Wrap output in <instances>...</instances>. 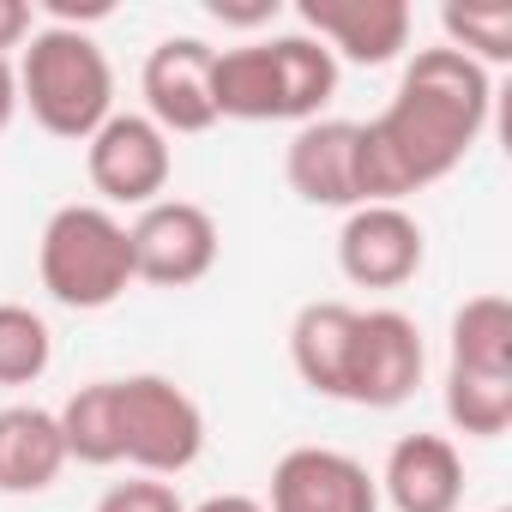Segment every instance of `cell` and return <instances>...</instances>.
<instances>
[{
	"label": "cell",
	"mask_w": 512,
	"mask_h": 512,
	"mask_svg": "<svg viewBox=\"0 0 512 512\" xmlns=\"http://www.w3.org/2000/svg\"><path fill=\"white\" fill-rule=\"evenodd\" d=\"M67 470V440L55 410L13 404L0 410V494H43Z\"/></svg>",
	"instance_id": "obj_15"
},
{
	"label": "cell",
	"mask_w": 512,
	"mask_h": 512,
	"mask_svg": "<svg viewBox=\"0 0 512 512\" xmlns=\"http://www.w3.org/2000/svg\"><path fill=\"white\" fill-rule=\"evenodd\" d=\"M440 25H446V49H458L482 73L512 61V7H446Z\"/></svg>",
	"instance_id": "obj_20"
},
{
	"label": "cell",
	"mask_w": 512,
	"mask_h": 512,
	"mask_svg": "<svg viewBox=\"0 0 512 512\" xmlns=\"http://www.w3.org/2000/svg\"><path fill=\"white\" fill-rule=\"evenodd\" d=\"M284 175L308 205L356 211L362 205V193H356V121H308L290 139Z\"/></svg>",
	"instance_id": "obj_14"
},
{
	"label": "cell",
	"mask_w": 512,
	"mask_h": 512,
	"mask_svg": "<svg viewBox=\"0 0 512 512\" xmlns=\"http://www.w3.org/2000/svg\"><path fill=\"white\" fill-rule=\"evenodd\" d=\"M338 91V61L314 37H266L247 49H217L211 103L217 121H314Z\"/></svg>",
	"instance_id": "obj_3"
},
{
	"label": "cell",
	"mask_w": 512,
	"mask_h": 512,
	"mask_svg": "<svg viewBox=\"0 0 512 512\" xmlns=\"http://www.w3.org/2000/svg\"><path fill=\"white\" fill-rule=\"evenodd\" d=\"M211 61L217 49L199 43V37H169L151 49L145 61V109H151V127L169 139V133H211L217 127V103H211Z\"/></svg>",
	"instance_id": "obj_10"
},
{
	"label": "cell",
	"mask_w": 512,
	"mask_h": 512,
	"mask_svg": "<svg viewBox=\"0 0 512 512\" xmlns=\"http://www.w3.org/2000/svg\"><path fill=\"white\" fill-rule=\"evenodd\" d=\"M452 368L512 374V302L506 296H470L452 314Z\"/></svg>",
	"instance_id": "obj_17"
},
{
	"label": "cell",
	"mask_w": 512,
	"mask_h": 512,
	"mask_svg": "<svg viewBox=\"0 0 512 512\" xmlns=\"http://www.w3.org/2000/svg\"><path fill=\"white\" fill-rule=\"evenodd\" d=\"M13 115H19V67L0 55V133L13 127Z\"/></svg>",
	"instance_id": "obj_24"
},
{
	"label": "cell",
	"mask_w": 512,
	"mask_h": 512,
	"mask_svg": "<svg viewBox=\"0 0 512 512\" xmlns=\"http://www.w3.org/2000/svg\"><path fill=\"white\" fill-rule=\"evenodd\" d=\"M193 512H266L260 500H247V494H211L205 506H193Z\"/></svg>",
	"instance_id": "obj_25"
},
{
	"label": "cell",
	"mask_w": 512,
	"mask_h": 512,
	"mask_svg": "<svg viewBox=\"0 0 512 512\" xmlns=\"http://www.w3.org/2000/svg\"><path fill=\"white\" fill-rule=\"evenodd\" d=\"M386 500L398 512H458L464 500V458L446 434H404L386 452Z\"/></svg>",
	"instance_id": "obj_13"
},
{
	"label": "cell",
	"mask_w": 512,
	"mask_h": 512,
	"mask_svg": "<svg viewBox=\"0 0 512 512\" xmlns=\"http://www.w3.org/2000/svg\"><path fill=\"white\" fill-rule=\"evenodd\" d=\"M278 13V0H260V7H223V0H211V19H223V25H266Z\"/></svg>",
	"instance_id": "obj_23"
},
{
	"label": "cell",
	"mask_w": 512,
	"mask_h": 512,
	"mask_svg": "<svg viewBox=\"0 0 512 512\" xmlns=\"http://www.w3.org/2000/svg\"><path fill=\"white\" fill-rule=\"evenodd\" d=\"M446 416L470 440H500L512 428V374H464V368H446Z\"/></svg>",
	"instance_id": "obj_18"
},
{
	"label": "cell",
	"mask_w": 512,
	"mask_h": 512,
	"mask_svg": "<svg viewBox=\"0 0 512 512\" xmlns=\"http://www.w3.org/2000/svg\"><path fill=\"white\" fill-rule=\"evenodd\" d=\"M61 440L67 458L79 464H139L145 476H175L205 452V416L199 404L163 380V374H133V380H97L79 386L61 410Z\"/></svg>",
	"instance_id": "obj_2"
},
{
	"label": "cell",
	"mask_w": 512,
	"mask_h": 512,
	"mask_svg": "<svg viewBox=\"0 0 512 512\" xmlns=\"http://www.w3.org/2000/svg\"><path fill=\"white\" fill-rule=\"evenodd\" d=\"M302 25L314 43L356 67H386L410 49V7L404 0H302Z\"/></svg>",
	"instance_id": "obj_11"
},
{
	"label": "cell",
	"mask_w": 512,
	"mask_h": 512,
	"mask_svg": "<svg viewBox=\"0 0 512 512\" xmlns=\"http://www.w3.org/2000/svg\"><path fill=\"white\" fill-rule=\"evenodd\" d=\"M488 103L494 85L476 61H464L458 49H422L404 67L392 103L368 127H356L362 205H398L404 193H422L440 175H452L482 139Z\"/></svg>",
	"instance_id": "obj_1"
},
{
	"label": "cell",
	"mask_w": 512,
	"mask_h": 512,
	"mask_svg": "<svg viewBox=\"0 0 512 512\" xmlns=\"http://www.w3.org/2000/svg\"><path fill=\"white\" fill-rule=\"evenodd\" d=\"M338 266L356 290H398L422 272V223L404 205H356L338 235Z\"/></svg>",
	"instance_id": "obj_8"
},
{
	"label": "cell",
	"mask_w": 512,
	"mask_h": 512,
	"mask_svg": "<svg viewBox=\"0 0 512 512\" xmlns=\"http://www.w3.org/2000/svg\"><path fill=\"white\" fill-rule=\"evenodd\" d=\"M37 272H43V290L73 314L115 308L133 284L127 223H115L103 205H61L43 229Z\"/></svg>",
	"instance_id": "obj_5"
},
{
	"label": "cell",
	"mask_w": 512,
	"mask_h": 512,
	"mask_svg": "<svg viewBox=\"0 0 512 512\" xmlns=\"http://www.w3.org/2000/svg\"><path fill=\"white\" fill-rule=\"evenodd\" d=\"M19 103L31 109V121L43 133L91 139L115 115V73L79 25L73 31L49 25L31 37V49L19 61Z\"/></svg>",
	"instance_id": "obj_4"
},
{
	"label": "cell",
	"mask_w": 512,
	"mask_h": 512,
	"mask_svg": "<svg viewBox=\"0 0 512 512\" xmlns=\"http://www.w3.org/2000/svg\"><path fill=\"white\" fill-rule=\"evenodd\" d=\"M97 512H187V506L175 500L169 482H157V476H133V482H115V488L97 500Z\"/></svg>",
	"instance_id": "obj_21"
},
{
	"label": "cell",
	"mask_w": 512,
	"mask_h": 512,
	"mask_svg": "<svg viewBox=\"0 0 512 512\" xmlns=\"http://www.w3.org/2000/svg\"><path fill=\"white\" fill-rule=\"evenodd\" d=\"M422 332L410 314L398 308H374L356 314V338H350V362H344V404L362 410H398L416 386H422Z\"/></svg>",
	"instance_id": "obj_6"
},
{
	"label": "cell",
	"mask_w": 512,
	"mask_h": 512,
	"mask_svg": "<svg viewBox=\"0 0 512 512\" xmlns=\"http://www.w3.org/2000/svg\"><path fill=\"white\" fill-rule=\"evenodd\" d=\"M127 241H133V278H145L157 290H187L217 266V223L193 199L145 205L139 223L127 229Z\"/></svg>",
	"instance_id": "obj_7"
},
{
	"label": "cell",
	"mask_w": 512,
	"mask_h": 512,
	"mask_svg": "<svg viewBox=\"0 0 512 512\" xmlns=\"http://www.w3.org/2000/svg\"><path fill=\"white\" fill-rule=\"evenodd\" d=\"M91 187L115 205H157L169 187V139L151 127V115H109L91 139Z\"/></svg>",
	"instance_id": "obj_9"
},
{
	"label": "cell",
	"mask_w": 512,
	"mask_h": 512,
	"mask_svg": "<svg viewBox=\"0 0 512 512\" xmlns=\"http://www.w3.org/2000/svg\"><path fill=\"white\" fill-rule=\"evenodd\" d=\"M266 512H380V488L356 458L326 446H296L272 470Z\"/></svg>",
	"instance_id": "obj_12"
},
{
	"label": "cell",
	"mask_w": 512,
	"mask_h": 512,
	"mask_svg": "<svg viewBox=\"0 0 512 512\" xmlns=\"http://www.w3.org/2000/svg\"><path fill=\"white\" fill-rule=\"evenodd\" d=\"M25 37H31V7L25 0H0V55L19 49Z\"/></svg>",
	"instance_id": "obj_22"
},
{
	"label": "cell",
	"mask_w": 512,
	"mask_h": 512,
	"mask_svg": "<svg viewBox=\"0 0 512 512\" xmlns=\"http://www.w3.org/2000/svg\"><path fill=\"white\" fill-rule=\"evenodd\" d=\"M350 338H356V308H344V302H308L296 314V326H290V362H296L302 386H314L320 398H344Z\"/></svg>",
	"instance_id": "obj_16"
},
{
	"label": "cell",
	"mask_w": 512,
	"mask_h": 512,
	"mask_svg": "<svg viewBox=\"0 0 512 512\" xmlns=\"http://www.w3.org/2000/svg\"><path fill=\"white\" fill-rule=\"evenodd\" d=\"M49 356H55V338H49V320L19 308V302H0V386H31L49 374Z\"/></svg>",
	"instance_id": "obj_19"
}]
</instances>
